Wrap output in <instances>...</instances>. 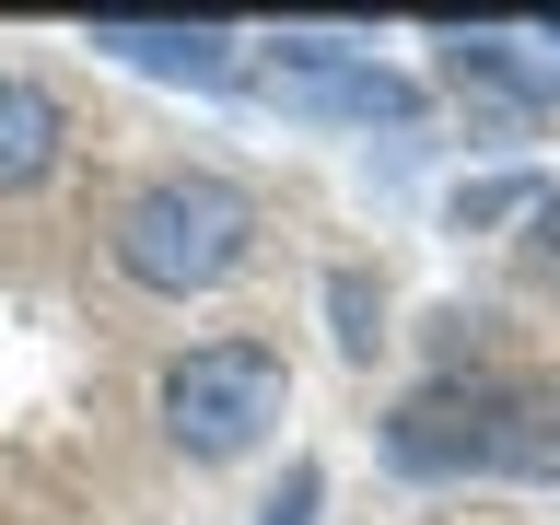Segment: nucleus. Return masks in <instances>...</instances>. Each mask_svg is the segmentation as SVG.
Returning <instances> with one entry per match:
<instances>
[{
    "instance_id": "nucleus-1",
    "label": "nucleus",
    "mask_w": 560,
    "mask_h": 525,
    "mask_svg": "<svg viewBox=\"0 0 560 525\" xmlns=\"http://www.w3.org/2000/svg\"><path fill=\"white\" fill-rule=\"evenodd\" d=\"M245 245H257V199H245L234 175H210V164L152 175L117 210V269L140 292H210V280L245 269Z\"/></svg>"
},
{
    "instance_id": "nucleus-2",
    "label": "nucleus",
    "mask_w": 560,
    "mask_h": 525,
    "mask_svg": "<svg viewBox=\"0 0 560 525\" xmlns=\"http://www.w3.org/2000/svg\"><path fill=\"white\" fill-rule=\"evenodd\" d=\"M385 455L420 467V479H444V467H549L560 455V409L549 397H525V385H420L397 397L385 420Z\"/></svg>"
},
{
    "instance_id": "nucleus-3",
    "label": "nucleus",
    "mask_w": 560,
    "mask_h": 525,
    "mask_svg": "<svg viewBox=\"0 0 560 525\" xmlns=\"http://www.w3.org/2000/svg\"><path fill=\"white\" fill-rule=\"evenodd\" d=\"M280 409H292V374L269 339H199L187 362H164V432L187 455H245Z\"/></svg>"
},
{
    "instance_id": "nucleus-4",
    "label": "nucleus",
    "mask_w": 560,
    "mask_h": 525,
    "mask_svg": "<svg viewBox=\"0 0 560 525\" xmlns=\"http://www.w3.org/2000/svg\"><path fill=\"white\" fill-rule=\"evenodd\" d=\"M257 82H269V105H292V117H350V129H374V117L409 129L420 117V82L409 70H374L350 35H280Z\"/></svg>"
},
{
    "instance_id": "nucleus-5",
    "label": "nucleus",
    "mask_w": 560,
    "mask_h": 525,
    "mask_svg": "<svg viewBox=\"0 0 560 525\" xmlns=\"http://www.w3.org/2000/svg\"><path fill=\"white\" fill-rule=\"evenodd\" d=\"M94 47L152 70V82H234V24H129V12H105Z\"/></svg>"
},
{
    "instance_id": "nucleus-6",
    "label": "nucleus",
    "mask_w": 560,
    "mask_h": 525,
    "mask_svg": "<svg viewBox=\"0 0 560 525\" xmlns=\"http://www.w3.org/2000/svg\"><path fill=\"white\" fill-rule=\"evenodd\" d=\"M47 164H59V94L0 70V187H35Z\"/></svg>"
},
{
    "instance_id": "nucleus-7",
    "label": "nucleus",
    "mask_w": 560,
    "mask_h": 525,
    "mask_svg": "<svg viewBox=\"0 0 560 525\" xmlns=\"http://www.w3.org/2000/svg\"><path fill=\"white\" fill-rule=\"evenodd\" d=\"M327 315H339V350H350V362L385 339V327H374V280H362V269H339V280H327Z\"/></svg>"
},
{
    "instance_id": "nucleus-8",
    "label": "nucleus",
    "mask_w": 560,
    "mask_h": 525,
    "mask_svg": "<svg viewBox=\"0 0 560 525\" xmlns=\"http://www.w3.org/2000/svg\"><path fill=\"white\" fill-rule=\"evenodd\" d=\"M315 502H327V467H315V455H292V467H280V490H269V514H257V525H315Z\"/></svg>"
},
{
    "instance_id": "nucleus-9",
    "label": "nucleus",
    "mask_w": 560,
    "mask_h": 525,
    "mask_svg": "<svg viewBox=\"0 0 560 525\" xmlns=\"http://www.w3.org/2000/svg\"><path fill=\"white\" fill-rule=\"evenodd\" d=\"M525 257L560 280V187H537V199H525Z\"/></svg>"
},
{
    "instance_id": "nucleus-10",
    "label": "nucleus",
    "mask_w": 560,
    "mask_h": 525,
    "mask_svg": "<svg viewBox=\"0 0 560 525\" xmlns=\"http://www.w3.org/2000/svg\"><path fill=\"white\" fill-rule=\"evenodd\" d=\"M537 199V187H467V199H455V222H502V210H525Z\"/></svg>"
}]
</instances>
